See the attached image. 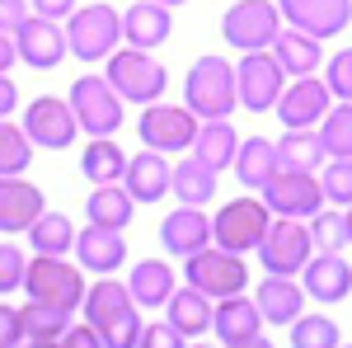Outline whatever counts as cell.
<instances>
[{
	"instance_id": "6da1fadb",
	"label": "cell",
	"mask_w": 352,
	"mask_h": 348,
	"mask_svg": "<svg viewBox=\"0 0 352 348\" xmlns=\"http://www.w3.org/2000/svg\"><path fill=\"white\" fill-rule=\"evenodd\" d=\"M80 311H85V320L99 329L104 348H136L146 320H141V306H136V296L127 292V283H118L113 273L89 283Z\"/></svg>"
},
{
	"instance_id": "7a4b0ae2",
	"label": "cell",
	"mask_w": 352,
	"mask_h": 348,
	"mask_svg": "<svg viewBox=\"0 0 352 348\" xmlns=\"http://www.w3.org/2000/svg\"><path fill=\"white\" fill-rule=\"evenodd\" d=\"M184 104L202 118V123H212V118H230L235 108H240V85H235V66L226 61V57H197L188 66V76H184Z\"/></svg>"
},
{
	"instance_id": "3957f363",
	"label": "cell",
	"mask_w": 352,
	"mask_h": 348,
	"mask_svg": "<svg viewBox=\"0 0 352 348\" xmlns=\"http://www.w3.org/2000/svg\"><path fill=\"white\" fill-rule=\"evenodd\" d=\"M66 43H71V57L85 61V66L109 61L122 48V10H113L104 0L76 5V14L66 19Z\"/></svg>"
},
{
	"instance_id": "277c9868",
	"label": "cell",
	"mask_w": 352,
	"mask_h": 348,
	"mask_svg": "<svg viewBox=\"0 0 352 348\" xmlns=\"http://www.w3.org/2000/svg\"><path fill=\"white\" fill-rule=\"evenodd\" d=\"M104 76L122 94V104H155V99H164V90H169V71L146 48H118L104 61Z\"/></svg>"
},
{
	"instance_id": "5b68a950",
	"label": "cell",
	"mask_w": 352,
	"mask_h": 348,
	"mask_svg": "<svg viewBox=\"0 0 352 348\" xmlns=\"http://www.w3.org/2000/svg\"><path fill=\"white\" fill-rule=\"evenodd\" d=\"M24 292L33 301H52L61 311H80L89 283H85V268L71 264L66 254H33L24 273Z\"/></svg>"
},
{
	"instance_id": "8992f818",
	"label": "cell",
	"mask_w": 352,
	"mask_h": 348,
	"mask_svg": "<svg viewBox=\"0 0 352 348\" xmlns=\"http://www.w3.org/2000/svg\"><path fill=\"white\" fill-rule=\"evenodd\" d=\"M272 226V212L263 198H230L217 216H212V245L230 249V254H258V245Z\"/></svg>"
},
{
	"instance_id": "52a82bcc",
	"label": "cell",
	"mask_w": 352,
	"mask_h": 348,
	"mask_svg": "<svg viewBox=\"0 0 352 348\" xmlns=\"http://www.w3.org/2000/svg\"><path fill=\"white\" fill-rule=\"evenodd\" d=\"M282 28H287V19H282V10L272 0H235L221 14V38L235 52H268Z\"/></svg>"
},
{
	"instance_id": "ba28073f",
	"label": "cell",
	"mask_w": 352,
	"mask_h": 348,
	"mask_svg": "<svg viewBox=\"0 0 352 348\" xmlns=\"http://www.w3.org/2000/svg\"><path fill=\"white\" fill-rule=\"evenodd\" d=\"M197 127H202V118H197L188 104H164V99L141 104V118H136V136H141L151 151H160V156L192 151Z\"/></svg>"
},
{
	"instance_id": "9c48e42d",
	"label": "cell",
	"mask_w": 352,
	"mask_h": 348,
	"mask_svg": "<svg viewBox=\"0 0 352 348\" xmlns=\"http://www.w3.org/2000/svg\"><path fill=\"white\" fill-rule=\"evenodd\" d=\"M184 278H188V287L207 292L212 301L249 292V264H244V254H230L221 245H207V249L188 254L184 259Z\"/></svg>"
},
{
	"instance_id": "30bf717a",
	"label": "cell",
	"mask_w": 352,
	"mask_h": 348,
	"mask_svg": "<svg viewBox=\"0 0 352 348\" xmlns=\"http://www.w3.org/2000/svg\"><path fill=\"white\" fill-rule=\"evenodd\" d=\"M71 108H76V123L89 136H113L122 127V94L109 85V76H76L71 81Z\"/></svg>"
},
{
	"instance_id": "8fae6325",
	"label": "cell",
	"mask_w": 352,
	"mask_h": 348,
	"mask_svg": "<svg viewBox=\"0 0 352 348\" xmlns=\"http://www.w3.org/2000/svg\"><path fill=\"white\" fill-rule=\"evenodd\" d=\"M315 259V240H310V226L296 221V216H272L268 236L258 245V264L268 273H282V278H300V268Z\"/></svg>"
},
{
	"instance_id": "7c38bea8",
	"label": "cell",
	"mask_w": 352,
	"mask_h": 348,
	"mask_svg": "<svg viewBox=\"0 0 352 348\" xmlns=\"http://www.w3.org/2000/svg\"><path fill=\"white\" fill-rule=\"evenodd\" d=\"M258 198L268 203L272 216H296V221H310V216L324 207L320 174H310V170H287V165L258 188Z\"/></svg>"
},
{
	"instance_id": "4fadbf2b",
	"label": "cell",
	"mask_w": 352,
	"mask_h": 348,
	"mask_svg": "<svg viewBox=\"0 0 352 348\" xmlns=\"http://www.w3.org/2000/svg\"><path fill=\"white\" fill-rule=\"evenodd\" d=\"M235 85H240V108L249 113H272L282 90H287V71L277 66V57L268 52H240V66H235Z\"/></svg>"
},
{
	"instance_id": "5bb4252c",
	"label": "cell",
	"mask_w": 352,
	"mask_h": 348,
	"mask_svg": "<svg viewBox=\"0 0 352 348\" xmlns=\"http://www.w3.org/2000/svg\"><path fill=\"white\" fill-rule=\"evenodd\" d=\"M24 132H28V141L43 146V151H66V146L80 136V123H76L71 99L38 94V99L24 108Z\"/></svg>"
},
{
	"instance_id": "9a60e30c",
	"label": "cell",
	"mask_w": 352,
	"mask_h": 348,
	"mask_svg": "<svg viewBox=\"0 0 352 348\" xmlns=\"http://www.w3.org/2000/svg\"><path fill=\"white\" fill-rule=\"evenodd\" d=\"M14 48H19V61H24V66H33V71H56V66L71 57L66 24L43 19V14H28L24 24L14 28Z\"/></svg>"
},
{
	"instance_id": "2e32d148",
	"label": "cell",
	"mask_w": 352,
	"mask_h": 348,
	"mask_svg": "<svg viewBox=\"0 0 352 348\" xmlns=\"http://www.w3.org/2000/svg\"><path fill=\"white\" fill-rule=\"evenodd\" d=\"M287 28H300L310 38H333L352 24V0H277Z\"/></svg>"
},
{
	"instance_id": "e0dca14e",
	"label": "cell",
	"mask_w": 352,
	"mask_h": 348,
	"mask_svg": "<svg viewBox=\"0 0 352 348\" xmlns=\"http://www.w3.org/2000/svg\"><path fill=\"white\" fill-rule=\"evenodd\" d=\"M329 108H333V90L320 76H300V81H292L282 90L277 123L282 127H320V118H324Z\"/></svg>"
},
{
	"instance_id": "ac0fdd59",
	"label": "cell",
	"mask_w": 352,
	"mask_h": 348,
	"mask_svg": "<svg viewBox=\"0 0 352 348\" xmlns=\"http://www.w3.org/2000/svg\"><path fill=\"white\" fill-rule=\"evenodd\" d=\"M47 212L43 188L28 184L24 174L0 179V236H28V226Z\"/></svg>"
},
{
	"instance_id": "d6986e66",
	"label": "cell",
	"mask_w": 352,
	"mask_h": 348,
	"mask_svg": "<svg viewBox=\"0 0 352 348\" xmlns=\"http://www.w3.org/2000/svg\"><path fill=\"white\" fill-rule=\"evenodd\" d=\"M76 264L85 268V273H94V278H109V273H118V268L127 264V236L122 231H113V226H85L80 236H76Z\"/></svg>"
},
{
	"instance_id": "ffe728a7",
	"label": "cell",
	"mask_w": 352,
	"mask_h": 348,
	"mask_svg": "<svg viewBox=\"0 0 352 348\" xmlns=\"http://www.w3.org/2000/svg\"><path fill=\"white\" fill-rule=\"evenodd\" d=\"M169 33H174V10L160 5V0H136L122 10V43L127 48H146V52H155L169 43Z\"/></svg>"
},
{
	"instance_id": "44dd1931",
	"label": "cell",
	"mask_w": 352,
	"mask_h": 348,
	"mask_svg": "<svg viewBox=\"0 0 352 348\" xmlns=\"http://www.w3.org/2000/svg\"><path fill=\"white\" fill-rule=\"evenodd\" d=\"M160 245H164V254H179V259L207 249V245H212V216L202 212V207L179 203V207L160 221Z\"/></svg>"
},
{
	"instance_id": "7402d4cb",
	"label": "cell",
	"mask_w": 352,
	"mask_h": 348,
	"mask_svg": "<svg viewBox=\"0 0 352 348\" xmlns=\"http://www.w3.org/2000/svg\"><path fill=\"white\" fill-rule=\"evenodd\" d=\"M300 287H305V296H315L320 306L348 301L352 296V264L343 254H320L315 249V259L300 268Z\"/></svg>"
},
{
	"instance_id": "603a6c76",
	"label": "cell",
	"mask_w": 352,
	"mask_h": 348,
	"mask_svg": "<svg viewBox=\"0 0 352 348\" xmlns=\"http://www.w3.org/2000/svg\"><path fill=\"white\" fill-rule=\"evenodd\" d=\"M169 184H174V165H169V156H160V151H136V156H127V170H122V188L132 193L136 203H160L164 193H169Z\"/></svg>"
},
{
	"instance_id": "cb8c5ba5",
	"label": "cell",
	"mask_w": 352,
	"mask_h": 348,
	"mask_svg": "<svg viewBox=\"0 0 352 348\" xmlns=\"http://www.w3.org/2000/svg\"><path fill=\"white\" fill-rule=\"evenodd\" d=\"M263 311H258V301L249 292L240 296H221L217 301V316H212V334L221 339V348L230 344H244V339H254V334H263Z\"/></svg>"
},
{
	"instance_id": "d4e9b609",
	"label": "cell",
	"mask_w": 352,
	"mask_h": 348,
	"mask_svg": "<svg viewBox=\"0 0 352 348\" xmlns=\"http://www.w3.org/2000/svg\"><path fill=\"white\" fill-rule=\"evenodd\" d=\"M254 301H258V311H263V320L268 325H292L296 316H305V287H300V278H282V273H268L258 287H254Z\"/></svg>"
},
{
	"instance_id": "484cf974",
	"label": "cell",
	"mask_w": 352,
	"mask_h": 348,
	"mask_svg": "<svg viewBox=\"0 0 352 348\" xmlns=\"http://www.w3.org/2000/svg\"><path fill=\"white\" fill-rule=\"evenodd\" d=\"M127 292L136 296V306L164 311V301L179 292V273L169 259H136L132 273H127Z\"/></svg>"
},
{
	"instance_id": "4316f807",
	"label": "cell",
	"mask_w": 352,
	"mask_h": 348,
	"mask_svg": "<svg viewBox=\"0 0 352 348\" xmlns=\"http://www.w3.org/2000/svg\"><path fill=\"white\" fill-rule=\"evenodd\" d=\"M212 316H217V301L197 287H179V292L164 301V320L174 325L184 339H202L212 329Z\"/></svg>"
},
{
	"instance_id": "83f0119b",
	"label": "cell",
	"mask_w": 352,
	"mask_h": 348,
	"mask_svg": "<svg viewBox=\"0 0 352 348\" xmlns=\"http://www.w3.org/2000/svg\"><path fill=\"white\" fill-rule=\"evenodd\" d=\"M272 57H277V66L292 81H300V76H315L324 66V43L310 38V33H300V28H282L277 43H272Z\"/></svg>"
},
{
	"instance_id": "f1b7e54d",
	"label": "cell",
	"mask_w": 352,
	"mask_h": 348,
	"mask_svg": "<svg viewBox=\"0 0 352 348\" xmlns=\"http://www.w3.org/2000/svg\"><path fill=\"white\" fill-rule=\"evenodd\" d=\"M230 170H235L240 188H254V193H258V188L282 170V161H277V141H268V136H244Z\"/></svg>"
},
{
	"instance_id": "f546056e",
	"label": "cell",
	"mask_w": 352,
	"mask_h": 348,
	"mask_svg": "<svg viewBox=\"0 0 352 348\" xmlns=\"http://www.w3.org/2000/svg\"><path fill=\"white\" fill-rule=\"evenodd\" d=\"M85 216L94 226H113V231H127L136 216V198L122 184H94L85 198Z\"/></svg>"
},
{
	"instance_id": "4dcf8cb0",
	"label": "cell",
	"mask_w": 352,
	"mask_h": 348,
	"mask_svg": "<svg viewBox=\"0 0 352 348\" xmlns=\"http://www.w3.org/2000/svg\"><path fill=\"white\" fill-rule=\"evenodd\" d=\"M277 161L287 165V170H310V174H320L329 161L324 141H320V127H287V132L277 136Z\"/></svg>"
},
{
	"instance_id": "1f68e13d",
	"label": "cell",
	"mask_w": 352,
	"mask_h": 348,
	"mask_svg": "<svg viewBox=\"0 0 352 348\" xmlns=\"http://www.w3.org/2000/svg\"><path fill=\"white\" fill-rule=\"evenodd\" d=\"M169 193H174L179 203H188V207H207V203L217 198V170L202 165L188 151L184 161L174 165V184H169Z\"/></svg>"
},
{
	"instance_id": "d6a6232c",
	"label": "cell",
	"mask_w": 352,
	"mask_h": 348,
	"mask_svg": "<svg viewBox=\"0 0 352 348\" xmlns=\"http://www.w3.org/2000/svg\"><path fill=\"white\" fill-rule=\"evenodd\" d=\"M235 151H240V132L226 123V118H212V123H202L197 127V141H192V156L202 165H212V170H230L235 165Z\"/></svg>"
},
{
	"instance_id": "836d02e7",
	"label": "cell",
	"mask_w": 352,
	"mask_h": 348,
	"mask_svg": "<svg viewBox=\"0 0 352 348\" xmlns=\"http://www.w3.org/2000/svg\"><path fill=\"white\" fill-rule=\"evenodd\" d=\"M122 170H127V151L113 141V136H89L80 156V174L89 184H122Z\"/></svg>"
},
{
	"instance_id": "e575fe53",
	"label": "cell",
	"mask_w": 352,
	"mask_h": 348,
	"mask_svg": "<svg viewBox=\"0 0 352 348\" xmlns=\"http://www.w3.org/2000/svg\"><path fill=\"white\" fill-rule=\"evenodd\" d=\"M71 316H76V311H61V306H52V301H33V296L19 306L24 339H43V344H56V339L71 329Z\"/></svg>"
},
{
	"instance_id": "d590c367",
	"label": "cell",
	"mask_w": 352,
	"mask_h": 348,
	"mask_svg": "<svg viewBox=\"0 0 352 348\" xmlns=\"http://www.w3.org/2000/svg\"><path fill=\"white\" fill-rule=\"evenodd\" d=\"M76 221L61 212H43L33 226H28V249L33 254H71L76 249Z\"/></svg>"
},
{
	"instance_id": "8d00e7d4",
	"label": "cell",
	"mask_w": 352,
	"mask_h": 348,
	"mask_svg": "<svg viewBox=\"0 0 352 348\" xmlns=\"http://www.w3.org/2000/svg\"><path fill=\"white\" fill-rule=\"evenodd\" d=\"M28 165H33V141H28L24 123L14 127L10 118H0V179H10V174H24Z\"/></svg>"
},
{
	"instance_id": "74e56055",
	"label": "cell",
	"mask_w": 352,
	"mask_h": 348,
	"mask_svg": "<svg viewBox=\"0 0 352 348\" xmlns=\"http://www.w3.org/2000/svg\"><path fill=\"white\" fill-rule=\"evenodd\" d=\"M305 226H310V240H315L320 254H343L348 249V216H343V207H320Z\"/></svg>"
},
{
	"instance_id": "f35d334b",
	"label": "cell",
	"mask_w": 352,
	"mask_h": 348,
	"mask_svg": "<svg viewBox=\"0 0 352 348\" xmlns=\"http://www.w3.org/2000/svg\"><path fill=\"white\" fill-rule=\"evenodd\" d=\"M343 344V334H338V325L329 320V316H296L292 320V348H338Z\"/></svg>"
},
{
	"instance_id": "ab89813d",
	"label": "cell",
	"mask_w": 352,
	"mask_h": 348,
	"mask_svg": "<svg viewBox=\"0 0 352 348\" xmlns=\"http://www.w3.org/2000/svg\"><path fill=\"white\" fill-rule=\"evenodd\" d=\"M320 141L329 156H352V104H333L320 118Z\"/></svg>"
},
{
	"instance_id": "60d3db41",
	"label": "cell",
	"mask_w": 352,
	"mask_h": 348,
	"mask_svg": "<svg viewBox=\"0 0 352 348\" xmlns=\"http://www.w3.org/2000/svg\"><path fill=\"white\" fill-rule=\"evenodd\" d=\"M320 188H324V203L352 207V156H329L320 170Z\"/></svg>"
},
{
	"instance_id": "b9f144b4",
	"label": "cell",
	"mask_w": 352,
	"mask_h": 348,
	"mask_svg": "<svg viewBox=\"0 0 352 348\" xmlns=\"http://www.w3.org/2000/svg\"><path fill=\"white\" fill-rule=\"evenodd\" d=\"M28 259H33V254H24V249H19L14 240L0 245V296H5V292H19V287H24Z\"/></svg>"
},
{
	"instance_id": "7bdbcfd3",
	"label": "cell",
	"mask_w": 352,
	"mask_h": 348,
	"mask_svg": "<svg viewBox=\"0 0 352 348\" xmlns=\"http://www.w3.org/2000/svg\"><path fill=\"white\" fill-rule=\"evenodd\" d=\"M324 85L333 90L338 104H352V48H343L324 61Z\"/></svg>"
},
{
	"instance_id": "ee69618b",
	"label": "cell",
	"mask_w": 352,
	"mask_h": 348,
	"mask_svg": "<svg viewBox=\"0 0 352 348\" xmlns=\"http://www.w3.org/2000/svg\"><path fill=\"white\" fill-rule=\"evenodd\" d=\"M136 348H188V339H184L169 320H155V325H141Z\"/></svg>"
},
{
	"instance_id": "f6af8a7d",
	"label": "cell",
	"mask_w": 352,
	"mask_h": 348,
	"mask_svg": "<svg viewBox=\"0 0 352 348\" xmlns=\"http://www.w3.org/2000/svg\"><path fill=\"white\" fill-rule=\"evenodd\" d=\"M24 344V325H19V306L0 301V348H19Z\"/></svg>"
},
{
	"instance_id": "bcb514c9",
	"label": "cell",
	"mask_w": 352,
	"mask_h": 348,
	"mask_svg": "<svg viewBox=\"0 0 352 348\" xmlns=\"http://www.w3.org/2000/svg\"><path fill=\"white\" fill-rule=\"evenodd\" d=\"M56 344H61V348H104V339H99V329H94V325L85 320V325H71Z\"/></svg>"
},
{
	"instance_id": "7dc6e473",
	"label": "cell",
	"mask_w": 352,
	"mask_h": 348,
	"mask_svg": "<svg viewBox=\"0 0 352 348\" xmlns=\"http://www.w3.org/2000/svg\"><path fill=\"white\" fill-rule=\"evenodd\" d=\"M28 14H33V5H28V0H0V33H14Z\"/></svg>"
},
{
	"instance_id": "c3c4849f",
	"label": "cell",
	"mask_w": 352,
	"mask_h": 348,
	"mask_svg": "<svg viewBox=\"0 0 352 348\" xmlns=\"http://www.w3.org/2000/svg\"><path fill=\"white\" fill-rule=\"evenodd\" d=\"M33 5V14H43V19H56V24H66L71 14H76V5L80 0H28Z\"/></svg>"
},
{
	"instance_id": "681fc988",
	"label": "cell",
	"mask_w": 352,
	"mask_h": 348,
	"mask_svg": "<svg viewBox=\"0 0 352 348\" xmlns=\"http://www.w3.org/2000/svg\"><path fill=\"white\" fill-rule=\"evenodd\" d=\"M14 104H19V85L0 71V118H14Z\"/></svg>"
},
{
	"instance_id": "f907efd6",
	"label": "cell",
	"mask_w": 352,
	"mask_h": 348,
	"mask_svg": "<svg viewBox=\"0 0 352 348\" xmlns=\"http://www.w3.org/2000/svg\"><path fill=\"white\" fill-rule=\"evenodd\" d=\"M19 61V48H14V33H0V71L10 76V66Z\"/></svg>"
},
{
	"instance_id": "816d5d0a",
	"label": "cell",
	"mask_w": 352,
	"mask_h": 348,
	"mask_svg": "<svg viewBox=\"0 0 352 348\" xmlns=\"http://www.w3.org/2000/svg\"><path fill=\"white\" fill-rule=\"evenodd\" d=\"M230 348H272L263 334H254V339H244V344H230Z\"/></svg>"
},
{
	"instance_id": "f5cc1de1",
	"label": "cell",
	"mask_w": 352,
	"mask_h": 348,
	"mask_svg": "<svg viewBox=\"0 0 352 348\" xmlns=\"http://www.w3.org/2000/svg\"><path fill=\"white\" fill-rule=\"evenodd\" d=\"M19 348H61V344H43V339H24Z\"/></svg>"
},
{
	"instance_id": "db71d44e",
	"label": "cell",
	"mask_w": 352,
	"mask_h": 348,
	"mask_svg": "<svg viewBox=\"0 0 352 348\" xmlns=\"http://www.w3.org/2000/svg\"><path fill=\"white\" fill-rule=\"evenodd\" d=\"M188 348H217V344H207V339H188Z\"/></svg>"
},
{
	"instance_id": "11a10c76",
	"label": "cell",
	"mask_w": 352,
	"mask_h": 348,
	"mask_svg": "<svg viewBox=\"0 0 352 348\" xmlns=\"http://www.w3.org/2000/svg\"><path fill=\"white\" fill-rule=\"evenodd\" d=\"M343 216H348V245H352V207H343Z\"/></svg>"
},
{
	"instance_id": "9f6ffc18",
	"label": "cell",
	"mask_w": 352,
	"mask_h": 348,
	"mask_svg": "<svg viewBox=\"0 0 352 348\" xmlns=\"http://www.w3.org/2000/svg\"><path fill=\"white\" fill-rule=\"evenodd\" d=\"M160 5H169V10H179V5H188V0H160Z\"/></svg>"
},
{
	"instance_id": "6f0895ef",
	"label": "cell",
	"mask_w": 352,
	"mask_h": 348,
	"mask_svg": "<svg viewBox=\"0 0 352 348\" xmlns=\"http://www.w3.org/2000/svg\"><path fill=\"white\" fill-rule=\"evenodd\" d=\"M338 348H352V344H338Z\"/></svg>"
}]
</instances>
